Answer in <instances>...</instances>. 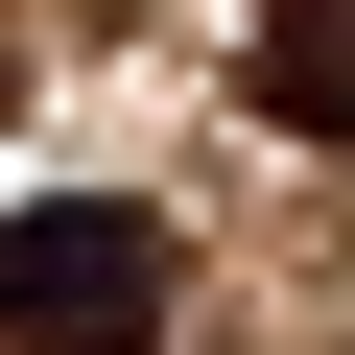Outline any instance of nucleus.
<instances>
[{"instance_id": "f257e3e1", "label": "nucleus", "mask_w": 355, "mask_h": 355, "mask_svg": "<svg viewBox=\"0 0 355 355\" xmlns=\"http://www.w3.org/2000/svg\"><path fill=\"white\" fill-rule=\"evenodd\" d=\"M166 214H119V190H48V214H0V355H142L166 331Z\"/></svg>"}, {"instance_id": "f03ea898", "label": "nucleus", "mask_w": 355, "mask_h": 355, "mask_svg": "<svg viewBox=\"0 0 355 355\" xmlns=\"http://www.w3.org/2000/svg\"><path fill=\"white\" fill-rule=\"evenodd\" d=\"M237 119H284V142H355V0H261Z\"/></svg>"}]
</instances>
